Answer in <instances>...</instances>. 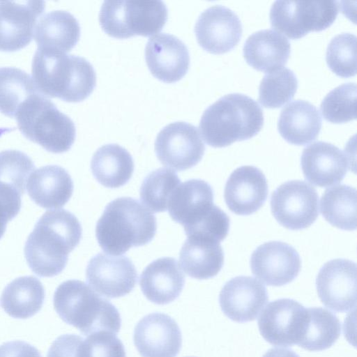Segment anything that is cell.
<instances>
[{"label": "cell", "mask_w": 357, "mask_h": 357, "mask_svg": "<svg viewBox=\"0 0 357 357\" xmlns=\"http://www.w3.org/2000/svg\"><path fill=\"white\" fill-rule=\"evenodd\" d=\"M180 181L173 170L157 169L150 172L142 181L139 190L141 201L154 213L166 211L169 199Z\"/></svg>", "instance_id": "836d02e7"}, {"label": "cell", "mask_w": 357, "mask_h": 357, "mask_svg": "<svg viewBox=\"0 0 357 357\" xmlns=\"http://www.w3.org/2000/svg\"><path fill=\"white\" fill-rule=\"evenodd\" d=\"M243 27L238 15L230 8L215 5L203 11L195 26L199 45L213 54H223L239 42Z\"/></svg>", "instance_id": "9a60e30c"}, {"label": "cell", "mask_w": 357, "mask_h": 357, "mask_svg": "<svg viewBox=\"0 0 357 357\" xmlns=\"http://www.w3.org/2000/svg\"><path fill=\"white\" fill-rule=\"evenodd\" d=\"M268 301L265 286L250 276H237L227 282L219 295L224 314L232 321H254Z\"/></svg>", "instance_id": "ac0fdd59"}, {"label": "cell", "mask_w": 357, "mask_h": 357, "mask_svg": "<svg viewBox=\"0 0 357 357\" xmlns=\"http://www.w3.org/2000/svg\"><path fill=\"white\" fill-rule=\"evenodd\" d=\"M180 265L190 277L206 280L215 276L224 264L219 242L202 237H188L179 253Z\"/></svg>", "instance_id": "83f0119b"}, {"label": "cell", "mask_w": 357, "mask_h": 357, "mask_svg": "<svg viewBox=\"0 0 357 357\" xmlns=\"http://www.w3.org/2000/svg\"><path fill=\"white\" fill-rule=\"evenodd\" d=\"M356 84L351 82L342 84L331 91L320 105L324 118L335 123L356 119Z\"/></svg>", "instance_id": "d590c367"}, {"label": "cell", "mask_w": 357, "mask_h": 357, "mask_svg": "<svg viewBox=\"0 0 357 357\" xmlns=\"http://www.w3.org/2000/svg\"><path fill=\"white\" fill-rule=\"evenodd\" d=\"M213 197L211 186L204 180L186 181L176 187L169 199V215L183 227L192 225L213 209Z\"/></svg>", "instance_id": "7402d4cb"}, {"label": "cell", "mask_w": 357, "mask_h": 357, "mask_svg": "<svg viewBox=\"0 0 357 357\" xmlns=\"http://www.w3.org/2000/svg\"><path fill=\"white\" fill-rule=\"evenodd\" d=\"M308 319L307 308L290 298L269 303L258 319L264 339L272 345H298L303 337Z\"/></svg>", "instance_id": "8fae6325"}, {"label": "cell", "mask_w": 357, "mask_h": 357, "mask_svg": "<svg viewBox=\"0 0 357 357\" xmlns=\"http://www.w3.org/2000/svg\"><path fill=\"white\" fill-rule=\"evenodd\" d=\"M317 294L328 308L340 312L356 306V265L344 259L326 262L316 278Z\"/></svg>", "instance_id": "4fadbf2b"}, {"label": "cell", "mask_w": 357, "mask_h": 357, "mask_svg": "<svg viewBox=\"0 0 357 357\" xmlns=\"http://www.w3.org/2000/svg\"><path fill=\"white\" fill-rule=\"evenodd\" d=\"M40 93L31 76L15 67L0 68V112L15 117L20 107L33 95Z\"/></svg>", "instance_id": "1f68e13d"}, {"label": "cell", "mask_w": 357, "mask_h": 357, "mask_svg": "<svg viewBox=\"0 0 357 357\" xmlns=\"http://www.w3.org/2000/svg\"><path fill=\"white\" fill-rule=\"evenodd\" d=\"M83 340L81 336L74 334L61 335L52 342L47 357H78Z\"/></svg>", "instance_id": "60d3db41"}, {"label": "cell", "mask_w": 357, "mask_h": 357, "mask_svg": "<svg viewBox=\"0 0 357 357\" xmlns=\"http://www.w3.org/2000/svg\"><path fill=\"white\" fill-rule=\"evenodd\" d=\"M168 18L162 1H105L99 13L102 30L116 38L139 35L150 36L160 32Z\"/></svg>", "instance_id": "52a82bcc"}, {"label": "cell", "mask_w": 357, "mask_h": 357, "mask_svg": "<svg viewBox=\"0 0 357 357\" xmlns=\"http://www.w3.org/2000/svg\"><path fill=\"white\" fill-rule=\"evenodd\" d=\"M321 128L319 111L308 101L294 100L281 110L278 129L290 144L305 145L317 137Z\"/></svg>", "instance_id": "4316f807"}, {"label": "cell", "mask_w": 357, "mask_h": 357, "mask_svg": "<svg viewBox=\"0 0 357 357\" xmlns=\"http://www.w3.org/2000/svg\"><path fill=\"white\" fill-rule=\"evenodd\" d=\"M33 34L38 49L66 54L77 43L80 26L71 13L53 10L40 17Z\"/></svg>", "instance_id": "484cf974"}, {"label": "cell", "mask_w": 357, "mask_h": 357, "mask_svg": "<svg viewBox=\"0 0 357 357\" xmlns=\"http://www.w3.org/2000/svg\"><path fill=\"white\" fill-rule=\"evenodd\" d=\"M86 278L89 285L96 293L114 298L126 296L134 289L137 273L128 257L100 252L89 261Z\"/></svg>", "instance_id": "7c38bea8"}, {"label": "cell", "mask_w": 357, "mask_h": 357, "mask_svg": "<svg viewBox=\"0 0 357 357\" xmlns=\"http://www.w3.org/2000/svg\"><path fill=\"white\" fill-rule=\"evenodd\" d=\"M15 118L23 135L47 151L66 152L75 142L76 130L73 121L40 93L24 102Z\"/></svg>", "instance_id": "8992f818"}, {"label": "cell", "mask_w": 357, "mask_h": 357, "mask_svg": "<svg viewBox=\"0 0 357 357\" xmlns=\"http://www.w3.org/2000/svg\"><path fill=\"white\" fill-rule=\"evenodd\" d=\"M305 178L310 183L326 188L341 182L350 166L347 154L326 142H316L305 147L301 158Z\"/></svg>", "instance_id": "ffe728a7"}, {"label": "cell", "mask_w": 357, "mask_h": 357, "mask_svg": "<svg viewBox=\"0 0 357 357\" xmlns=\"http://www.w3.org/2000/svg\"><path fill=\"white\" fill-rule=\"evenodd\" d=\"M31 72L42 95L66 102L84 100L96 85L93 66L86 59L75 55L38 48Z\"/></svg>", "instance_id": "7a4b0ae2"}, {"label": "cell", "mask_w": 357, "mask_h": 357, "mask_svg": "<svg viewBox=\"0 0 357 357\" xmlns=\"http://www.w3.org/2000/svg\"><path fill=\"white\" fill-rule=\"evenodd\" d=\"M54 307L63 321L84 335L107 331L119 333L121 319L116 307L84 282L70 280L61 283L54 294Z\"/></svg>", "instance_id": "5b68a950"}, {"label": "cell", "mask_w": 357, "mask_h": 357, "mask_svg": "<svg viewBox=\"0 0 357 357\" xmlns=\"http://www.w3.org/2000/svg\"><path fill=\"white\" fill-rule=\"evenodd\" d=\"M247 63L257 70L270 73L285 65L291 45L288 39L272 29H264L252 33L243 49Z\"/></svg>", "instance_id": "d4e9b609"}, {"label": "cell", "mask_w": 357, "mask_h": 357, "mask_svg": "<svg viewBox=\"0 0 357 357\" xmlns=\"http://www.w3.org/2000/svg\"><path fill=\"white\" fill-rule=\"evenodd\" d=\"M78 357H126L122 342L107 331L87 336L81 343Z\"/></svg>", "instance_id": "f35d334b"}, {"label": "cell", "mask_w": 357, "mask_h": 357, "mask_svg": "<svg viewBox=\"0 0 357 357\" xmlns=\"http://www.w3.org/2000/svg\"><path fill=\"white\" fill-rule=\"evenodd\" d=\"M91 169L102 185L116 188L126 184L134 172V161L130 153L116 144H105L93 154Z\"/></svg>", "instance_id": "f1b7e54d"}, {"label": "cell", "mask_w": 357, "mask_h": 357, "mask_svg": "<svg viewBox=\"0 0 357 357\" xmlns=\"http://www.w3.org/2000/svg\"><path fill=\"white\" fill-rule=\"evenodd\" d=\"M268 196V184L264 173L254 166H242L230 174L225 187V201L229 209L241 215L258 211Z\"/></svg>", "instance_id": "44dd1931"}, {"label": "cell", "mask_w": 357, "mask_h": 357, "mask_svg": "<svg viewBox=\"0 0 357 357\" xmlns=\"http://www.w3.org/2000/svg\"><path fill=\"white\" fill-rule=\"evenodd\" d=\"M82 235L81 224L72 213L63 209L45 212L25 243L24 256L29 266L40 277L59 274Z\"/></svg>", "instance_id": "6da1fadb"}, {"label": "cell", "mask_w": 357, "mask_h": 357, "mask_svg": "<svg viewBox=\"0 0 357 357\" xmlns=\"http://www.w3.org/2000/svg\"><path fill=\"white\" fill-rule=\"evenodd\" d=\"M271 208L282 226L291 230L303 229L318 217L319 196L316 189L305 181H287L272 193Z\"/></svg>", "instance_id": "9c48e42d"}, {"label": "cell", "mask_w": 357, "mask_h": 357, "mask_svg": "<svg viewBox=\"0 0 357 357\" xmlns=\"http://www.w3.org/2000/svg\"><path fill=\"white\" fill-rule=\"evenodd\" d=\"M43 1H0V50L15 52L30 43Z\"/></svg>", "instance_id": "e0dca14e"}, {"label": "cell", "mask_w": 357, "mask_h": 357, "mask_svg": "<svg viewBox=\"0 0 357 357\" xmlns=\"http://www.w3.org/2000/svg\"><path fill=\"white\" fill-rule=\"evenodd\" d=\"M298 88L294 73L282 68L266 74L259 88V101L266 108H278L291 100Z\"/></svg>", "instance_id": "e575fe53"}, {"label": "cell", "mask_w": 357, "mask_h": 357, "mask_svg": "<svg viewBox=\"0 0 357 357\" xmlns=\"http://www.w3.org/2000/svg\"><path fill=\"white\" fill-rule=\"evenodd\" d=\"M145 59L152 75L166 83L180 80L190 66V54L185 43L176 36L165 33L149 38Z\"/></svg>", "instance_id": "d6986e66"}, {"label": "cell", "mask_w": 357, "mask_h": 357, "mask_svg": "<svg viewBox=\"0 0 357 357\" xmlns=\"http://www.w3.org/2000/svg\"><path fill=\"white\" fill-rule=\"evenodd\" d=\"M308 319L298 346L308 351H322L331 347L339 338L341 324L337 317L323 307L307 308Z\"/></svg>", "instance_id": "d6a6232c"}, {"label": "cell", "mask_w": 357, "mask_h": 357, "mask_svg": "<svg viewBox=\"0 0 357 357\" xmlns=\"http://www.w3.org/2000/svg\"><path fill=\"white\" fill-rule=\"evenodd\" d=\"M34 169L32 160L20 151L0 152V183L10 186L21 195L24 193L28 176Z\"/></svg>", "instance_id": "74e56055"}, {"label": "cell", "mask_w": 357, "mask_h": 357, "mask_svg": "<svg viewBox=\"0 0 357 357\" xmlns=\"http://www.w3.org/2000/svg\"><path fill=\"white\" fill-rule=\"evenodd\" d=\"M335 1H276L270 10L271 26L291 39L330 26L336 19Z\"/></svg>", "instance_id": "ba28073f"}, {"label": "cell", "mask_w": 357, "mask_h": 357, "mask_svg": "<svg viewBox=\"0 0 357 357\" xmlns=\"http://www.w3.org/2000/svg\"><path fill=\"white\" fill-rule=\"evenodd\" d=\"M253 275L269 286L280 287L292 282L301 270V258L290 245L269 241L258 246L250 257Z\"/></svg>", "instance_id": "5bb4252c"}, {"label": "cell", "mask_w": 357, "mask_h": 357, "mask_svg": "<svg viewBox=\"0 0 357 357\" xmlns=\"http://www.w3.org/2000/svg\"><path fill=\"white\" fill-rule=\"evenodd\" d=\"M139 285L148 300L165 305L179 296L185 285V275L174 258L161 257L144 268Z\"/></svg>", "instance_id": "603a6c76"}, {"label": "cell", "mask_w": 357, "mask_h": 357, "mask_svg": "<svg viewBox=\"0 0 357 357\" xmlns=\"http://www.w3.org/2000/svg\"><path fill=\"white\" fill-rule=\"evenodd\" d=\"M262 357H300L294 351L286 348H272L266 351Z\"/></svg>", "instance_id": "7bdbcfd3"}, {"label": "cell", "mask_w": 357, "mask_h": 357, "mask_svg": "<svg viewBox=\"0 0 357 357\" xmlns=\"http://www.w3.org/2000/svg\"><path fill=\"white\" fill-rule=\"evenodd\" d=\"M0 357H42L39 351L24 341H11L0 346Z\"/></svg>", "instance_id": "b9f144b4"}, {"label": "cell", "mask_w": 357, "mask_h": 357, "mask_svg": "<svg viewBox=\"0 0 357 357\" xmlns=\"http://www.w3.org/2000/svg\"><path fill=\"white\" fill-rule=\"evenodd\" d=\"M21 196L14 188L0 183V239L5 233L8 222L20 211Z\"/></svg>", "instance_id": "ab89813d"}, {"label": "cell", "mask_w": 357, "mask_h": 357, "mask_svg": "<svg viewBox=\"0 0 357 357\" xmlns=\"http://www.w3.org/2000/svg\"><path fill=\"white\" fill-rule=\"evenodd\" d=\"M73 188L71 176L58 165H46L36 169L26 185L30 198L47 209L63 207L71 197Z\"/></svg>", "instance_id": "cb8c5ba5"}, {"label": "cell", "mask_w": 357, "mask_h": 357, "mask_svg": "<svg viewBox=\"0 0 357 357\" xmlns=\"http://www.w3.org/2000/svg\"><path fill=\"white\" fill-rule=\"evenodd\" d=\"M205 146L195 126L177 121L168 124L158 134L155 152L165 167L184 171L195 166L202 158Z\"/></svg>", "instance_id": "30bf717a"}, {"label": "cell", "mask_w": 357, "mask_h": 357, "mask_svg": "<svg viewBox=\"0 0 357 357\" xmlns=\"http://www.w3.org/2000/svg\"><path fill=\"white\" fill-rule=\"evenodd\" d=\"M263 123L259 104L245 94L234 93L221 97L205 109L199 130L207 144L221 148L253 137Z\"/></svg>", "instance_id": "277c9868"}, {"label": "cell", "mask_w": 357, "mask_h": 357, "mask_svg": "<svg viewBox=\"0 0 357 357\" xmlns=\"http://www.w3.org/2000/svg\"><path fill=\"white\" fill-rule=\"evenodd\" d=\"M321 213L331 225L352 231L356 228V190L338 185L325 190L321 198Z\"/></svg>", "instance_id": "4dcf8cb0"}, {"label": "cell", "mask_w": 357, "mask_h": 357, "mask_svg": "<svg viewBox=\"0 0 357 357\" xmlns=\"http://www.w3.org/2000/svg\"><path fill=\"white\" fill-rule=\"evenodd\" d=\"M156 230L155 216L138 200L123 197L105 206L96 236L103 251L116 256L150 243Z\"/></svg>", "instance_id": "3957f363"}, {"label": "cell", "mask_w": 357, "mask_h": 357, "mask_svg": "<svg viewBox=\"0 0 357 357\" xmlns=\"http://www.w3.org/2000/svg\"><path fill=\"white\" fill-rule=\"evenodd\" d=\"M356 36L342 33L333 37L328 45L326 61L337 75L348 77L356 73Z\"/></svg>", "instance_id": "8d00e7d4"}, {"label": "cell", "mask_w": 357, "mask_h": 357, "mask_svg": "<svg viewBox=\"0 0 357 357\" xmlns=\"http://www.w3.org/2000/svg\"><path fill=\"white\" fill-rule=\"evenodd\" d=\"M133 339L142 357H176L182 344L177 323L170 316L160 312L140 319L135 326Z\"/></svg>", "instance_id": "2e32d148"}, {"label": "cell", "mask_w": 357, "mask_h": 357, "mask_svg": "<svg viewBox=\"0 0 357 357\" xmlns=\"http://www.w3.org/2000/svg\"><path fill=\"white\" fill-rule=\"evenodd\" d=\"M45 299V289L33 276H22L10 282L3 289L1 305L10 317L27 319L40 310Z\"/></svg>", "instance_id": "f546056e"}]
</instances>
